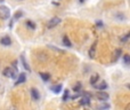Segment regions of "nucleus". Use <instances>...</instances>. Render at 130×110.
I'll return each mask as SVG.
<instances>
[{
	"label": "nucleus",
	"mask_w": 130,
	"mask_h": 110,
	"mask_svg": "<svg viewBox=\"0 0 130 110\" xmlns=\"http://www.w3.org/2000/svg\"><path fill=\"white\" fill-rule=\"evenodd\" d=\"M2 73H4V76H5V77H7V78H16V73H17V70L10 68V67H7V68L4 69Z\"/></svg>",
	"instance_id": "nucleus-1"
},
{
	"label": "nucleus",
	"mask_w": 130,
	"mask_h": 110,
	"mask_svg": "<svg viewBox=\"0 0 130 110\" xmlns=\"http://www.w3.org/2000/svg\"><path fill=\"white\" fill-rule=\"evenodd\" d=\"M10 16V12L9 8L6 6H0V18L1 20H7Z\"/></svg>",
	"instance_id": "nucleus-2"
},
{
	"label": "nucleus",
	"mask_w": 130,
	"mask_h": 110,
	"mask_svg": "<svg viewBox=\"0 0 130 110\" xmlns=\"http://www.w3.org/2000/svg\"><path fill=\"white\" fill-rule=\"evenodd\" d=\"M59 23H61V18H59V17H52V18H50V20L48 21L47 28L48 29H52V28L57 26Z\"/></svg>",
	"instance_id": "nucleus-3"
},
{
	"label": "nucleus",
	"mask_w": 130,
	"mask_h": 110,
	"mask_svg": "<svg viewBox=\"0 0 130 110\" xmlns=\"http://www.w3.org/2000/svg\"><path fill=\"white\" fill-rule=\"evenodd\" d=\"M96 98L99 100V101H106L109 100V94L106 92H103V91H99L96 93Z\"/></svg>",
	"instance_id": "nucleus-4"
},
{
	"label": "nucleus",
	"mask_w": 130,
	"mask_h": 110,
	"mask_svg": "<svg viewBox=\"0 0 130 110\" xmlns=\"http://www.w3.org/2000/svg\"><path fill=\"white\" fill-rule=\"evenodd\" d=\"M93 86H94L96 89H98V91H104V89L107 88V84H106V81H104V80L100 81V83L97 81V83H96L95 85H93Z\"/></svg>",
	"instance_id": "nucleus-5"
},
{
	"label": "nucleus",
	"mask_w": 130,
	"mask_h": 110,
	"mask_svg": "<svg viewBox=\"0 0 130 110\" xmlns=\"http://www.w3.org/2000/svg\"><path fill=\"white\" fill-rule=\"evenodd\" d=\"M31 96L32 99L34 100V101H39V99H40V95H39V92H38V89L36 88H31Z\"/></svg>",
	"instance_id": "nucleus-6"
},
{
	"label": "nucleus",
	"mask_w": 130,
	"mask_h": 110,
	"mask_svg": "<svg viewBox=\"0 0 130 110\" xmlns=\"http://www.w3.org/2000/svg\"><path fill=\"white\" fill-rule=\"evenodd\" d=\"M0 42L4 45V46H9L11 44V40H10V38L8 36H5V37H2L1 39H0Z\"/></svg>",
	"instance_id": "nucleus-7"
},
{
	"label": "nucleus",
	"mask_w": 130,
	"mask_h": 110,
	"mask_svg": "<svg viewBox=\"0 0 130 110\" xmlns=\"http://www.w3.org/2000/svg\"><path fill=\"white\" fill-rule=\"evenodd\" d=\"M80 104L81 105H89L90 104V98L83 95L82 98H81V100H80Z\"/></svg>",
	"instance_id": "nucleus-8"
},
{
	"label": "nucleus",
	"mask_w": 130,
	"mask_h": 110,
	"mask_svg": "<svg viewBox=\"0 0 130 110\" xmlns=\"http://www.w3.org/2000/svg\"><path fill=\"white\" fill-rule=\"evenodd\" d=\"M21 62H22V64H23V67L25 68V70H27V71H31V68H30V65H29V64H27V62H26L25 56H24V55H21Z\"/></svg>",
	"instance_id": "nucleus-9"
},
{
	"label": "nucleus",
	"mask_w": 130,
	"mask_h": 110,
	"mask_svg": "<svg viewBox=\"0 0 130 110\" xmlns=\"http://www.w3.org/2000/svg\"><path fill=\"white\" fill-rule=\"evenodd\" d=\"M25 79H26V77H25V73L21 72V75H20V77H18V79H17V81H16L15 84H16V85L23 84V83H25Z\"/></svg>",
	"instance_id": "nucleus-10"
},
{
	"label": "nucleus",
	"mask_w": 130,
	"mask_h": 110,
	"mask_svg": "<svg viewBox=\"0 0 130 110\" xmlns=\"http://www.w3.org/2000/svg\"><path fill=\"white\" fill-rule=\"evenodd\" d=\"M99 80V75L98 73H94L91 77H90V84L91 85H95L97 81Z\"/></svg>",
	"instance_id": "nucleus-11"
},
{
	"label": "nucleus",
	"mask_w": 130,
	"mask_h": 110,
	"mask_svg": "<svg viewBox=\"0 0 130 110\" xmlns=\"http://www.w3.org/2000/svg\"><path fill=\"white\" fill-rule=\"evenodd\" d=\"M50 89H52L54 93H59L62 91V85H54V86L50 87Z\"/></svg>",
	"instance_id": "nucleus-12"
},
{
	"label": "nucleus",
	"mask_w": 130,
	"mask_h": 110,
	"mask_svg": "<svg viewBox=\"0 0 130 110\" xmlns=\"http://www.w3.org/2000/svg\"><path fill=\"white\" fill-rule=\"evenodd\" d=\"M121 54H122V49H121V48L115 49V52H114V58H113V61H116V60H118V58L121 56Z\"/></svg>",
	"instance_id": "nucleus-13"
},
{
	"label": "nucleus",
	"mask_w": 130,
	"mask_h": 110,
	"mask_svg": "<svg viewBox=\"0 0 130 110\" xmlns=\"http://www.w3.org/2000/svg\"><path fill=\"white\" fill-rule=\"evenodd\" d=\"M81 88H82V85H81V83H75V85H73V91L74 92H81Z\"/></svg>",
	"instance_id": "nucleus-14"
},
{
	"label": "nucleus",
	"mask_w": 130,
	"mask_h": 110,
	"mask_svg": "<svg viewBox=\"0 0 130 110\" xmlns=\"http://www.w3.org/2000/svg\"><path fill=\"white\" fill-rule=\"evenodd\" d=\"M63 44L66 46V47H72V44L70 41V39H68V37H63Z\"/></svg>",
	"instance_id": "nucleus-15"
},
{
	"label": "nucleus",
	"mask_w": 130,
	"mask_h": 110,
	"mask_svg": "<svg viewBox=\"0 0 130 110\" xmlns=\"http://www.w3.org/2000/svg\"><path fill=\"white\" fill-rule=\"evenodd\" d=\"M40 77L43 79V81H48L49 78H50V75L47 73V72H41V73H40Z\"/></svg>",
	"instance_id": "nucleus-16"
},
{
	"label": "nucleus",
	"mask_w": 130,
	"mask_h": 110,
	"mask_svg": "<svg viewBox=\"0 0 130 110\" xmlns=\"http://www.w3.org/2000/svg\"><path fill=\"white\" fill-rule=\"evenodd\" d=\"M48 48H50V49H52L54 52L61 53V54H63V53H64V51H63V49H61V48H58V47H55V46H52V45H48Z\"/></svg>",
	"instance_id": "nucleus-17"
},
{
	"label": "nucleus",
	"mask_w": 130,
	"mask_h": 110,
	"mask_svg": "<svg viewBox=\"0 0 130 110\" xmlns=\"http://www.w3.org/2000/svg\"><path fill=\"white\" fill-rule=\"evenodd\" d=\"M89 58H95V45H93L90 49H89Z\"/></svg>",
	"instance_id": "nucleus-18"
},
{
	"label": "nucleus",
	"mask_w": 130,
	"mask_h": 110,
	"mask_svg": "<svg viewBox=\"0 0 130 110\" xmlns=\"http://www.w3.org/2000/svg\"><path fill=\"white\" fill-rule=\"evenodd\" d=\"M26 26H29V28L32 29V30H34V29H36V24H34L32 21H26Z\"/></svg>",
	"instance_id": "nucleus-19"
},
{
	"label": "nucleus",
	"mask_w": 130,
	"mask_h": 110,
	"mask_svg": "<svg viewBox=\"0 0 130 110\" xmlns=\"http://www.w3.org/2000/svg\"><path fill=\"white\" fill-rule=\"evenodd\" d=\"M22 16H23V12L17 11L15 14H14V18H15V20H17V18H20V17H22Z\"/></svg>",
	"instance_id": "nucleus-20"
},
{
	"label": "nucleus",
	"mask_w": 130,
	"mask_h": 110,
	"mask_svg": "<svg viewBox=\"0 0 130 110\" xmlns=\"http://www.w3.org/2000/svg\"><path fill=\"white\" fill-rule=\"evenodd\" d=\"M123 61H125V64H129V62H130V56L128 55V54H125V56H123Z\"/></svg>",
	"instance_id": "nucleus-21"
},
{
	"label": "nucleus",
	"mask_w": 130,
	"mask_h": 110,
	"mask_svg": "<svg viewBox=\"0 0 130 110\" xmlns=\"http://www.w3.org/2000/svg\"><path fill=\"white\" fill-rule=\"evenodd\" d=\"M68 99V91L66 89L65 92H64V95H63V101H66Z\"/></svg>",
	"instance_id": "nucleus-22"
},
{
	"label": "nucleus",
	"mask_w": 130,
	"mask_h": 110,
	"mask_svg": "<svg viewBox=\"0 0 130 110\" xmlns=\"http://www.w3.org/2000/svg\"><path fill=\"white\" fill-rule=\"evenodd\" d=\"M109 104H103L100 107H98V110H104V109H109Z\"/></svg>",
	"instance_id": "nucleus-23"
},
{
	"label": "nucleus",
	"mask_w": 130,
	"mask_h": 110,
	"mask_svg": "<svg viewBox=\"0 0 130 110\" xmlns=\"http://www.w3.org/2000/svg\"><path fill=\"white\" fill-rule=\"evenodd\" d=\"M128 38H129V33H127V35H125V36L122 37V38H121V41H127V40H128Z\"/></svg>",
	"instance_id": "nucleus-24"
},
{
	"label": "nucleus",
	"mask_w": 130,
	"mask_h": 110,
	"mask_svg": "<svg viewBox=\"0 0 130 110\" xmlns=\"http://www.w3.org/2000/svg\"><path fill=\"white\" fill-rule=\"evenodd\" d=\"M130 109V104H127V107H125V110H129Z\"/></svg>",
	"instance_id": "nucleus-25"
},
{
	"label": "nucleus",
	"mask_w": 130,
	"mask_h": 110,
	"mask_svg": "<svg viewBox=\"0 0 130 110\" xmlns=\"http://www.w3.org/2000/svg\"><path fill=\"white\" fill-rule=\"evenodd\" d=\"M80 1H81V2H83V1H84V0H80Z\"/></svg>",
	"instance_id": "nucleus-26"
},
{
	"label": "nucleus",
	"mask_w": 130,
	"mask_h": 110,
	"mask_svg": "<svg viewBox=\"0 0 130 110\" xmlns=\"http://www.w3.org/2000/svg\"><path fill=\"white\" fill-rule=\"evenodd\" d=\"M18 1H23V0H18Z\"/></svg>",
	"instance_id": "nucleus-27"
},
{
	"label": "nucleus",
	"mask_w": 130,
	"mask_h": 110,
	"mask_svg": "<svg viewBox=\"0 0 130 110\" xmlns=\"http://www.w3.org/2000/svg\"><path fill=\"white\" fill-rule=\"evenodd\" d=\"M84 110H89V109H84Z\"/></svg>",
	"instance_id": "nucleus-28"
}]
</instances>
